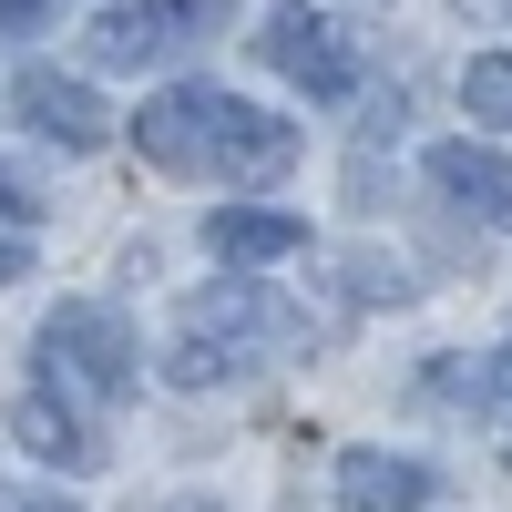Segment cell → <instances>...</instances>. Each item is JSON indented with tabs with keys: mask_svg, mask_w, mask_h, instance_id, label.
Masks as SVG:
<instances>
[{
	"mask_svg": "<svg viewBox=\"0 0 512 512\" xmlns=\"http://www.w3.org/2000/svg\"><path fill=\"white\" fill-rule=\"evenodd\" d=\"M175 512H226V502H175Z\"/></svg>",
	"mask_w": 512,
	"mask_h": 512,
	"instance_id": "17",
	"label": "cell"
},
{
	"mask_svg": "<svg viewBox=\"0 0 512 512\" xmlns=\"http://www.w3.org/2000/svg\"><path fill=\"white\" fill-rule=\"evenodd\" d=\"M21 123H31V134L41 144H62V154H93L103 134H113V113H103V93H93V82H72V72H21Z\"/></svg>",
	"mask_w": 512,
	"mask_h": 512,
	"instance_id": "5",
	"label": "cell"
},
{
	"mask_svg": "<svg viewBox=\"0 0 512 512\" xmlns=\"http://www.w3.org/2000/svg\"><path fill=\"white\" fill-rule=\"evenodd\" d=\"M11 431L41 451V461H52V472H93V431H82V410L72 400H52V390H21V410H11Z\"/></svg>",
	"mask_w": 512,
	"mask_h": 512,
	"instance_id": "10",
	"label": "cell"
},
{
	"mask_svg": "<svg viewBox=\"0 0 512 512\" xmlns=\"http://www.w3.org/2000/svg\"><path fill=\"white\" fill-rule=\"evenodd\" d=\"M205 31H226L216 0H123V11L93 21V52L103 62H154V52H185Z\"/></svg>",
	"mask_w": 512,
	"mask_h": 512,
	"instance_id": "4",
	"label": "cell"
},
{
	"mask_svg": "<svg viewBox=\"0 0 512 512\" xmlns=\"http://www.w3.org/2000/svg\"><path fill=\"white\" fill-rule=\"evenodd\" d=\"M216 338H226V369H236L246 338H267L256 287H226V297H195V308H185V349H175V379H185V390H205V379H216Z\"/></svg>",
	"mask_w": 512,
	"mask_h": 512,
	"instance_id": "6",
	"label": "cell"
},
{
	"mask_svg": "<svg viewBox=\"0 0 512 512\" xmlns=\"http://www.w3.org/2000/svg\"><path fill=\"white\" fill-rule=\"evenodd\" d=\"M52 21V0H0V31H41Z\"/></svg>",
	"mask_w": 512,
	"mask_h": 512,
	"instance_id": "14",
	"label": "cell"
},
{
	"mask_svg": "<svg viewBox=\"0 0 512 512\" xmlns=\"http://www.w3.org/2000/svg\"><path fill=\"white\" fill-rule=\"evenodd\" d=\"M287 154H297V123H277V113H256V103H236L226 113V154H216V175H287Z\"/></svg>",
	"mask_w": 512,
	"mask_h": 512,
	"instance_id": "11",
	"label": "cell"
},
{
	"mask_svg": "<svg viewBox=\"0 0 512 512\" xmlns=\"http://www.w3.org/2000/svg\"><path fill=\"white\" fill-rule=\"evenodd\" d=\"M205 246H216L226 267H277V256L308 246V226L277 216V205H216V216H205Z\"/></svg>",
	"mask_w": 512,
	"mask_h": 512,
	"instance_id": "7",
	"label": "cell"
},
{
	"mask_svg": "<svg viewBox=\"0 0 512 512\" xmlns=\"http://www.w3.org/2000/svg\"><path fill=\"white\" fill-rule=\"evenodd\" d=\"M0 216H21V226H41V216H52V205H41L21 175H11V164H0Z\"/></svg>",
	"mask_w": 512,
	"mask_h": 512,
	"instance_id": "13",
	"label": "cell"
},
{
	"mask_svg": "<svg viewBox=\"0 0 512 512\" xmlns=\"http://www.w3.org/2000/svg\"><path fill=\"white\" fill-rule=\"evenodd\" d=\"M226 113H236V93H216V82H175V93H154L134 113V144H144V164H164V175H216Z\"/></svg>",
	"mask_w": 512,
	"mask_h": 512,
	"instance_id": "2",
	"label": "cell"
},
{
	"mask_svg": "<svg viewBox=\"0 0 512 512\" xmlns=\"http://www.w3.org/2000/svg\"><path fill=\"white\" fill-rule=\"evenodd\" d=\"M338 502H349V512H420V502H431V472L400 461V451H349V461H338Z\"/></svg>",
	"mask_w": 512,
	"mask_h": 512,
	"instance_id": "8",
	"label": "cell"
},
{
	"mask_svg": "<svg viewBox=\"0 0 512 512\" xmlns=\"http://www.w3.org/2000/svg\"><path fill=\"white\" fill-rule=\"evenodd\" d=\"M297 93H318V103H338V93H359V52H349V31H338L328 11H267V41H256Z\"/></svg>",
	"mask_w": 512,
	"mask_h": 512,
	"instance_id": "3",
	"label": "cell"
},
{
	"mask_svg": "<svg viewBox=\"0 0 512 512\" xmlns=\"http://www.w3.org/2000/svg\"><path fill=\"white\" fill-rule=\"evenodd\" d=\"M461 103H472V123H502L512 134V52H472L461 62Z\"/></svg>",
	"mask_w": 512,
	"mask_h": 512,
	"instance_id": "12",
	"label": "cell"
},
{
	"mask_svg": "<svg viewBox=\"0 0 512 512\" xmlns=\"http://www.w3.org/2000/svg\"><path fill=\"white\" fill-rule=\"evenodd\" d=\"M492 379H512V349H502V359H492Z\"/></svg>",
	"mask_w": 512,
	"mask_h": 512,
	"instance_id": "18",
	"label": "cell"
},
{
	"mask_svg": "<svg viewBox=\"0 0 512 512\" xmlns=\"http://www.w3.org/2000/svg\"><path fill=\"white\" fill-rule=\"evenodd\" d=\"M41 359H52V379L72 369V390H93V400L134 390V328H123V308H103V297H62V308L41 318Z\"/></svg>",
	"mask_w": 512,
	"mask_h": 512,
	"instance_id": "1",
	"label": "cell"
},
{
	"mask_svg": "<svg viewBox=\"0 0 512 512\" xmlns=\"http://www.w3.org/2000/svg\"><path fill=\"white\" fill-rule=\"evenodd\" d=\"M21 277H31V246H21V236H0V287H21Z\"/></svg>",
	"mask_w": 512,
	"mask_h": 512,
	"instance_id": "15",
	"label": "cell"
},
{
	"mask_svg": "<svg viewBox=\"0 0 512 512\" xmlns=\"http://www.w3.org/2000/svg\"><path fill=\"white\" fill-rule=\"evenodd\" d=\"M0 512H82V502H62V492H21V502H0Z\"/></svg>",
	"mask_w": 512,
	"mask_h": 512,
	"instance_id": "16",
	"label": "cell"
},
{
	"mask_svg": "<svg viewBox=\"0 0 512 512\" xmlns=\"http://www.w3.org/2000/svg\"><path fill=\"white\" fill-rule=\"evenodd\" d=\"M431 185L451 205H472V216H512V154H492V144H441Z\"/></svg>",
	"mask_w": 512,
	"mask_h": 512,
	"instance_id": "9",
	"label": "cell"
}]
</instances>
